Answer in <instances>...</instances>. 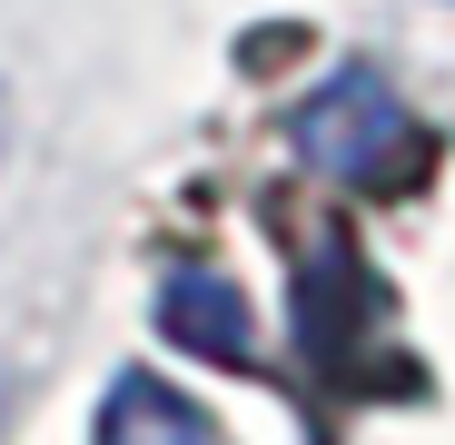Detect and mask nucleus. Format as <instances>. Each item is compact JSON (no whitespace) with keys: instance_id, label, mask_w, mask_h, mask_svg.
<instances>
[{"instance_id":"f257e3e1","label":"nucleus","mask_w":455,"mask_h":445,"mask_svg":"<svg viewBox=\"0 0 455 445\" xmlns=\"http://www.w3.org/2000/svg\"><path fill=\"white\" fill-rule=\"evenodd\" d=\"M287 139H297V159L327 169V179H396L406 148H416V119H406V99L376 80V69H337V80L287 119Z\"/></svg>"},{"instance_id":"f03ea898","label":"nucleus","mask_w":455,"mask_h":445,"mask_svg":"<svg viewBox=\"0 0 455 445\" xmlns=\"http://www.w3.org/2000/svg\"><path fill=\"white\" fill-rule=\"evenodd\" d=\"M100 445H208V416H188L159 377H119L109 386V435Z\"/></svg>"}]
</instances>
